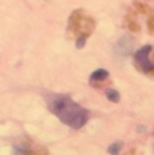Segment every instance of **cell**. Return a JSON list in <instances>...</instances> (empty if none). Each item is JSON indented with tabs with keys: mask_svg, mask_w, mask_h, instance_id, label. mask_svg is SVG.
Instances as JSON below:
<instances>
[{
	"mask_svg": "<svg viewBox=\"0 0 154 155\" xmlns=\"http://www.w3.org/2000/svg\"><path fill=\"white\" fill-rule=\"evenodd\" d=\"M94 29V21L83 11H74L68 23V33L76 38V46L82 48Z\"/></svg>",
	"mask_w": 154,
	"mask_h": 155,
	"instance_id": "2",
	"label": "cell"
},
{
	"mask_svg": "<svg viewBox=\"0 0 154 155\" xmlns=\"http://www.w3.org/2000/svg\"><path fill=\"white\" fill-rule=\"evenodd\" d=\"M48 106L51 112L62 120V123L74 129L82 128L89 118V112L79 106L67 95L51 97L48 101Z\"/></svg>",
	"mask_w": 154,
	"mask_h": 155,
	"instance_id": "1",
	"label": "cell"
},
{
	"mask_svg": "<svg viewBox=\"0 0 154 155\" xmlns=\"http://www.w3.org/2000/svg\"><path fill=\"white\" fill-rule=\"evenodd\" d=\"M108 76H109V72L106 70H102V68H100V70H97V71H94V72L92 74V76H90V80L92 82H100V80H105V79H108Z\"/></svg>",
	"mask_w": 154,
	"mask_h": 155,
	"instance_id": "4",
	"label": "cell"
},
{
	"mask_svg": "<svg viewBox=\"0 0 154 155\" xmlns=\"http://www.w3.org/2000/svg\"><path fill=\"white\" fill-rule=\"evenodd\" d=\"M150 52H152V46H150V45H146V46H143L142 49H139V51L136 52V54H135L136 63H138V64L141 65L142 70L146 71V72H147V71L154 70V65L149 61V56H147Z\"/></svg>",
	"mask_w": 154,
	"mask_h": 155,
	"instance_id": "3",
	"label": "cell"
},
{
	"mask_svg": "<svg viewBox=\"0 0 154 155\" xmlns=\"http://www.w3.org/2000/svg\"><path fill=\"white\" fill-rule=\"evenodd\" d=\"M122 146H123L122 142H116V143H113V144H111V147L108 148V151L111 154H117L120 151V148H122Z\"/></svg>",
	"mask_w": 154,
	"mask_h": 155,
	"instance_id": "6",
	"label": "cell"
},
{
	"mask_svg": "<svg viewBox=\"0 0 154 155\" xmlns=\"http://www.w3.org/2000/svg\"><path fill=\"white\" fill-rule=\"evenodd\" d=\"M106 98L112 102H119L120 95L116 90H113V88H108V90H106Z\"/></svg>",
	"mask_w": 154,
	"mask_h": 155,
	"instance_id": "5",
	"label": "cell"
}]
</instances>
